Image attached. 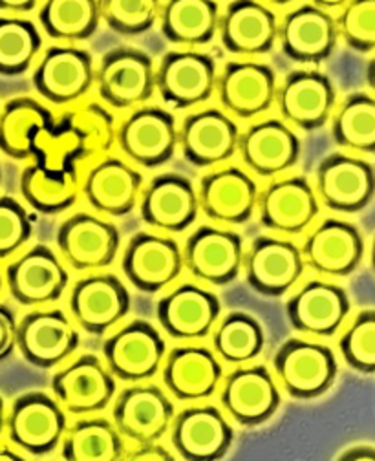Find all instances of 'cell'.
I'll list each match as a JSON object with an SVG mask.
<instances>
[{
    "label": "cell",
    "instance_id": "6da1fadb",
    "mask_svg": "<svg viewBox=\"0 0 375 461\" xmlns=\"http://www.w3.org/2000/svg\"><path fill=\"white\" fill-rule=\"evenodd\" d=\"M273 370L288 395L309 401L330 390L337 377V359L325 344L288 339L273 357Z\"/></svg>",
    "mask_w": 375,
    "mask_h": 461
},
{
    "label": "cell",
    "instance_id": "7a4b0ae2",
    "mask_svg": "<svg viewBox=\"0 0 375 461\" xmlns=\"http://www.w3.org/2000/svg\"><path fill=\"white\" fill-rule=\"evenodd\" d=\"M154 61L143 50L118 46L103 55L94 83L99 97L118 110L145 104L156 92Z\"/></svg>",
    "mask_w": 375,
    "mask_h": 461
},
{
    "label": "cell",
    "instance_id": "3957f363",
    "mask_svg": "<svg viewBox=\"0 0 375 461\" xmlns=\"http://www.w3.org/2000/svg\"><path fill=\"white\" fill-rule=\"evenodd\" d=\"M68 429L67 412L44 392L19 395L6 414L10 441L30 456H48L61 445Z\"/></svg>",
    "mask_w": 375,
    "mask_h": 461
},
{
    "label": "cell",
    "instance_id": "277c9868",
    "mask_svg": "<svg viewBox=\"0 0 375 461\" xmlns=\"http://www.w3.org/2000/svg\"><path fill=\"white\" fill-rule=\"evenodd\" d=\"M165 340L150 322L132 321L103 342V359L111 374L125 383H145L164 366Z\"/></svg>",
    "mask_w": 375,
    "mask_h": 461
},
{
    "label": "cell",
    "instance_id": "5b68a950",
    "mask_svg": "<svg viewBox=\"0 0 375 461\" xmlns=\"http://www.w3.org/2000/svg\"><path fill=\"white\" fill-rule=\"evenodd\" d=\"M217 76V63L210 55L194 48L173 50L156 68V92L173 108H192L212 97Z\"/></svg>",
    "mask_w": 375,
    "mask_h": 461
},
{
    "label": "cell",
    "instance_id": "8992f818",
    "mask_svg": "<svg viewBox=\"0 0 375 461\" xmlns=\"http://www.w3.org/2000/svg\"><path fill=\"white\" fill-rule=\"evenodd\" d=\"M220 405L240 427H258L272 420L281 407L277 379L262 365H238L222 377Z\"/></svg>",
    "mask_w": 375,
    "mask_h": 461
},
{
    "label": "cell",
    "instance_id": "52a82bcc",
    "mask_svg": "<svg viewBox=\"0 0 375 461\" xmlns=\"http://www.w3.org/2000/svg\"><path fill=\"white\" fill-rule=\"evenodd\" d=\"M116 143L132 163L145 168L162 167L178 149L174 115L159 106H139L116 131Z\"/></svg>",
    "mask_w": 375,
    "mask_h": 461
},
{
    "label": "cell",
    "instance_id": "ba28073f",
    "mask_svg": "<svg viewBox=\"0 0 375 461\" xmlns=\"http://www.w3.org/2000/svg\"><path fill=\"white\" fill-rule=\"evenodd\" d=\"M92 55L74 44L44 50L33 70V86L49 104L65 106L85 97L94 85Z\"/></svg>",
    "mask_w": 375,
    "mask_h": 461
},
{
    "label": "cell",
    "instance_id": "9c48e42d",
    "mask_svg": "<svg viewBox=\"0 0 375 461\" xmlns=\"http://www.w3.org/2000/svg\"><path fill=\"white\" fill-rule=\"evenodd\" d=\"M79 333L63 310L30 312L17 322V348L40 370L63 365L79 348Z\"/></svg>",
    "mask_w": 375,
    "mask_h": 461
},
{
    "label": "cell",
    "instance_id": "30bf717a",
    "mask_svg": "<svg viewBox=\"0 0 375 461\" xmlns=\"http://www.w3.org/2000/svg\"><path fill=\"white\" fill-rule=\"evenodd\" d=\"M304 266L300 248L281 237H256L242 262L251 290L267 299L284 297L300 280Z\"/></svg>",
    "mask_w": 375,
    "mask_h": 461
},
{
    "label": "cell",
    "instance_id": "8fae6325",
    "mask_svg": "<svg viewBox=\"0 0 375 461\" xmlns=\"http://www.w3.org/2000/svg\"><path fill=\"white\" fill-rule=\"evenodd\" d=\"M174 414L171 397L157 384L132 383L114 401L112 423L123 438L139 445L162 439Z\"/></svg>",
    "mask_w": 375,
    "mask_h": 461
},
{
    "label": "cell",
    "instance_id": "7c38bea8",
    "mask_svg": "<svg viewBox=\"0 0 375 461\" xmlns=\"http://www.w3.org/2000/svg\"><path fill=\"white\" fill-rule=\"evenodd\" d=\"M56 242L67 266L76 271H95L116 260L121 237L114 223L77 212L59 225Z\"/></svg>",
    "mask_w": 375,
    "mask_h": 461
},
{
    "label": "cell",
    "instance_id": "4fadbf2b",
    "mask_svg": "<svg viewBox=\"0 0 375 461\" xmlns=\"http://www.w3.org/2000/svg\"><path fill=\"white\" fill-rule=\"evenodd\" d=\"M51 392L65 412L90 416L111 405L116 377L97 356L85 354L51 377Z\"/></svg>",
    "mask_w": 375,
    "mask_h": 461
},
{
    "label": "cell",
    "instance_id": "5bb4252c",
    "mask_svg": "<svg viewBox=\"0 0 375 461\" xmlns=\"http://www.w3.org/2000/svg\"><path fill=\"white\" fill-rule=\"evenodd\" d=\"M335 86L330 77L317 70H297L277 86L275 104L282 122L304 132L325 127L335 106Z\"/></svg>",
    "mask_w": 375,
    "mask_h": 461
},
{
    "label": "cell",
    "instance_id": "9a60e30c",
    "mask_svg": "<svg viewBox=\"0 0 375 461\" xmlns=\"http://www.w3.org/2000/svg\"><path fill=\"white\" fill-rule=\"evenodd\" d=\"M127 285L111 273H97L77 280L70 292V315L90 335H103L120 324L130 312Z\"/></svg>",
    "mask_w": 375,
    "mask_h": 461
},
{
    "label": "cell",
    "instance_id": "2e32d148",
    "mask_svg": "<svg viewBox=\"0 0 375 461\" xmlns=\"http://www.w3.org/2000/svg\"><path fill=\"white\" fill-rule=\"evenodd\" d=\"M275 70L254 59L231 61L217 76V90L224 110L238 120H253L275 104Z\"/></svg>",
    "mask_w": 375,
    "mask_h": 461
},
{
    "label": "cell",
    "instance_id": "e0dca14e",
    "mask_svg": "<svg viewBox=\"0 0 375 461\" xmlns=\"http://www.w3.org/2000/svg\"><path fill=\"white\" fill-rule=\"evenodd\" d=\"M244 253L240 235L214 225H201L182 249L183 269L200 282L226 285L237 280L242 271Z\"/></svg>",
    "mask_w": 375,
    "mask_h": 461
},
{
    "label": "cell",
    "instance_id": "ac0fdd59",
    "mask_svg": "<svg viewBox=\"0 0 375 461\" xmlns=\"http://www.w3.org/2000/svg\"><path fill=\"white\" fill-rule=\"evenodd\" d=\"M121 269L143 294H159L183 271V255L176 240L157 233H136L125 248Z\"/></svg>",
    "mask_w": 375,
    "mask_h": 461
},
{
    "label": "cell",
    "instance_id": "d6986e66",
    "mask_svg": "<svg viewBox=\"0 0 375 461\" xmlns=\"http://www.w3.org/2000/svg\"><path fill=\"white\" fill-rule=\"evenodd\" d=\"M313 189L325 207L337 212H357L373 198L375 172L364 159L335 152L318 163Z\"/></svg>",
    "mask_w": 375,
    "mask_h": 461
},
{
    "label": "cell",
    "instance_id": "ffe728a7",
    "mask_svg": "<svg viewBox=\"0 0 375 461\" xmlns=\"http://www.w3.org/2000/svg\"><path fill=\"white\" fill-rule=\"evenodd\" d=\"M67 264L48 246H33L6 267L12 297L22 306H44L63 297L68 287Z\"/></svg>",
    "mask_w": 375,
    "mask_h": 461
},
{
    "label": "cell",
    "instance_id": "44dd1931",
    "mask_svg": "<svg viewBox=\"0 0 375 461\" xmlns=\"http://www.w3.org/2000/svg\"><path fill=\"white\" fill-rule=\"evenodd\" d=\"M240 131L229 113L219 108L198 110L178 129V147L183 158L198 168L229 161L238 150Z\"/></svg>",
    "mask_w": 375,
    "mask_h": 461
},
{
    "label": "cell",
    "instance_id": "7402d4cb",
    "mask_svg": "<svg viewBox=\"0 0 375 461\" xmlns=\"http://www.w3.org/2000/svg\"><path fill=\"white\" fill-rule=\"evenodd\" d=\"M277 41L293 63L318 65L337 48L339 32L335 17L315 5H302L279 23Z\"/></svg>",
    "mask_w": 375,
    "mask_h": 461
},
{
    "label": "cell",
    "instance_id": "603a6c76",
    "mask_svg": "<svg viewBox=\"0 0 375 461\" xmlns=\"http://www.w3.org/2000/svg\"><path fill=\"white\" fill-rule=\"evenodd\" d=\"M256 211L262 227L277 235L293 237L304 233L317 218L318 198L306 178H281L258 193Z\"/></svg>",
    "mask_w": 375,
    "mask_h": 461
},
{
    "label": "cell",
    "instance_id": "cb8c5ba5",
    "mask_svg": "<svg viewBox=\"0 0 375 461\" xmlns=\"http://www.w3.org/2000/svg\"><path fill=\"white\" fill-rule=\"evenodd\" d=\"M222 304L198 284H182L157 301L156 319L174 340L205 339L220 319Z\"/></svg>",
    "mask_w": 375,
    "mask_h": 461
},
{
    "label": "cell",
    "instance_id": "d4e9b609",
    "mask_svg": "<svg viewBox=\"0 0 375 461\" xmlns=\"http://www.w3.org/2000/svg\"><path fill=\"white\" fill-rule=\"evenodd\" d=\"M242 163L260 178H277L295 167L300 158V140L282 120H262L238 136Z\"/></svg>",
    "mask_w": 375,
    "mask_h": 461
},
{
    "label": "cell",
    "instance_id": "484cf974",
    "mask_svg": "<svg viewBox=\"0 0 375 461\" xmlns=\"http://www.w3.org/2000/svg\"><path fill=\"white\" fill-rule=\"evenodd\" d=\"M176 454L187 461L222 459L235 439L228 418L217 407H189L174 414L169 429Z\"/></svg>",
    "mask_w": 375,
    "mask_h": 461
},
{
    "label": "cell",
    "instance_id": "4316f807",
    "mask_svg": "<svg viewBox=\"0 0 375 461\" xmlns=\"http://www.w3.org/2000/svg\"><path fill=\"white\" fill-rule=\"evenodd\" d=\"M350 312L343 287L326 280H309L286 303L290 326L308 337L335 335Z\"/></svg>",
    "mask_w": 375,
    "mask_h": 461
},
{
    "label": "cell",
    "instance_id": "83f0119b",
    "mask_svg": "<svg viewBox=\"0 0 375 461\" xmlns=\"http://www.w3.org/2000/svg\"><path fill=\"white\" fill-rule=\"evenodd\" d=\"M141 220L165 233H182L191 227L200 212L198 193L189 178L182 175L156 176L139 196Z\"/></svg>",
    "mask_w": 375,
    "mask_h": 461
},
{
    "label": "cell",
    "instance_id": "f1b7e54d",
    "mask_svg": "<svg viewBox=\"0 0 375 461\" xmlns=\"http://www.w3.org/2000/svg\"><path fill=\"white\" fill-rule=\"evenodd\" d=\"M304 264L323 276H346L357 269L364 253L359 229L344 220L320 221L300 248Z\"/></svg>",
    "mask_w": 375,
    "mask_h": 461
},
{
    "label": "cell",
    "instance_id": "f546056e",
    "mask_svg": "<svg viewBox=\"0 0 375 461\" xmlns=\"http://www.w3.org/2000/svg\"><path fill=\"white\" fill-rule=\"evenodd\" d=\"M200 211L217 223L240 225L256 211L258 187L240 167H224L205 175L198 187Z\"/></svg>",
    "mask_w": 375,
    "mask_h": 461
},
{
    "label": "cell",
    "instance_id": "4dcf8cb0",
    "mask_svg": "<svg viewBox=\"0 0 375 461\" xmlns=\"http://www.w3.org/2000/svg\"><path fill=\"white\" fill-rule=\"evenodd\" d=\"M279 19L262 0H233L219 21V35L229 53L251 57L270 53L277 42Z\"/></svg>",
    "mask_w": 375,
    "mask_h": 461
},
{
    "label": "cell",
    "instance_id": "1f68e13d",
    "mask_svg": "<svg viewBox=\"0 0 375 461\" xmlns=\"http://www.w3.org/2000/svg\"><path fill=\"white\" fill-rule=\"evenodd\" d=\"M162 377L167 392L178 401H205L220 388L222 361L205 346H178L165 356Z\"/></svg>",
    "mask_w": 375,
    "mask_h": 461
},
{
    "label": "cell",
    "instance_id": "d6a6232c",
    "mask_svg": "<svg viewBox=\"0 0 375 461\" xmlns=\"http://www.w3.org/2000/svg\"><path fill=\"white\" fill-rule=\"evenodd\" d=\"M143 191L139 172L120 158L99 159L81 182L88 205L106 216H125L134 211Z\"/></svg>",
    "mask_w": 375,
    "mask_h": 461
},
{
    "label": "cell",
    "instance_id": "836d02e7",
    "mask_svg": "<svg viewBox=\"0 0 375 461\" xmlns=\"http://www.w3.org/2000/svg\"><path fill=\"white\" fill-rule=\"evenodd\" d=\"M157 21L171 44L200 48L217 37L220 8L217 0H165Z\"/></svg>",
    "mask_w": 375,
    "mask_h": 461
},
{
    "label": "cell",
    "instance_id": "e575fe53",
    "mask_svg": "<svg viewBox=\"0 0 375 461\" xmlns=\"http://www.w3.org/2000/svg\"><path fill=\"white\" fill-rule=\"evenodd\" d=\"M51 122V112L31 97L8 101L0 112V150L17 161L31 158L33 136Z\"/></svg>",
    "mask_w": 375,
    "mask_h": 461
},
{
    "label": "cell",
    "instance_id": "d590c367",
    "mask_svg": "<svg viewBox=\"0 0 375 461\" xmlns=\"http://www.w3.org/2000/svg\"><path fill=\"white\" fill-rule=\"evenodd\" d=\"M81 193L77 170L48 172L37 163L28 165L21 175V194L26 203L40 214H61L68 211Z\"/></svg>",
    "mask_w": 375,
    "mask_h": 461
},
{
    "label": "cell",
    "instance_id": "8d00e7d4",
    "mask_svg": "<svg viewBox=\"0 0 375 461\" xmlns=\"http://www.w3.org/2000/svg\"><path fill=\"white\" fill-rule=\"evenodd\" d=\"M61 454L67 461H118L125 457V443L114 423L85 418L67 429Z\"/></svg>",
    "mask_w": 375,
    "mask_h": 461
},
{
    "label": "cell",
    "instance_id": "74e56055",
    "mask_svg": "<svg viewBox=\"0 0 375 461\" xmlns=\"http://www.w3.org/2000/svg\"><path fill=\"white\" fill-rule=\"evenodd\" d=\"M97 0H42L39 5V24L42 32L65 44L90 39L99 26Z\"/></svg>",
    "mask_w": 375,
    "mask_h": 461
},
{
    "label": "cell",
    "instance_id": "f35d334b",
    "mask_svg": "<svg viewBox=\"0 0 375 461\" xmlns=\"http://www.w3.org/2000/svg\"><path fill=\"white\" fill-rule=\"evenodd\" d=\"M212 333V352L222 363L238 366L254 361L265 344L262 324L246 312H231L217 322Z\"/></svg>",
    "mask_w": 375,
    "mask_h": 461
},
{
    "label": "cell",
    "instance_id": "ab89813d",
    "mask_svg": "<svg viewBox=\"0 0 375 461\" xmlns=\"http://www.w3.org/2000/svg\"><path fill=\"white\" fill-rule=\"evenodd\" d=\"M334 141L355 152H375V95L350 94L332 120Z\"/></svg>",
    "mask_w": 375,
    "mask_h": 461
},
{
    "label": "cell",
    "instance_id": "60d3db41",
    "mask_svg": "<svg viewBox=\"0 0 375 461\" xmlns=\"http://www.w3.org/2000/svg\"><path fill=\"white\" fill-rule=\"evenodd\" d=\"M42 48V35L35 23L21 15H0V76H24Z\"/></svg>",
    "mask_w": 375,
    "mask_h": 461
},
{
    "label": "cell",
    "instance_id": "b9f144b4",
    "mask_svg": "<svg viewBox=\"0 0 375 461\" xmlns=\"http://www.w3.org/2000/svg\"><path fill=\"white\" fill-rule=\"evenodd\" d=\"M31 158L40 168L56 175L77 170V163L83 161V145L65 115L59 122L53 120L33 136Z\"/></svg>",
    "mask_w": 375,
    "mask_h": 461
},
{
    "label": "cell",
    "instance_id": "7bdbcfd3",
    "mask_svg": "<svg viewBox=\"0 0 375 461\" xmlns=\"http://www.w3.org/2000/svg\"><path fill=\"white\" fill-rule=\"evenodd\" d=\"M65 118L77 132L83 145V159L99 158L109 154L116 143V129L112 113L97 103H88L72 112Z\"/></svg>",
    "mask_w": 375,
    "mask_h": 461
},
{
    "label": "cell",
    "instance_id": "ee69618b",
    "mask_svg": "<svg viewBox=\"0 0 375 461\" xmlns=\"http://www.w3.org/2000/svg\"><path fill=\"white\" fill-rule=\"evenodd\" d=\"M101 21L123 37L143 35L156 24L162 0H97Z\"/></svg>",
    "mask_w": 375,
    "mask_h": 461
},
{
    "label": "cell",
    "instance_id": "f6af8a7d",
    "mask_svg": "<svg viewBox=\"0 0 375 461\" xmlns=\"http://www.w3.org/2000/svg\"><path fill=\"white\" fill-rule=\"evenodd\" d=\"M339 350L348 366L375 374V310L361 312L341 335Z\"/></svg>",
    "mask_w": 375,
    "mask_h": 461
},
{
    "label": "cell",
    "instance_id": "bcb514c9",
    "mask_svg": "<svg viewBox=\"0 0 375 461\" xmlns=\"http://www.w3.org/2000/svg\"><path fill=\"white\" fill-rule=\"evenodd\" d=\"M339 37L361 53L375 50V0H348L335 17Z\"/></svg>",
    "mask_w": 375,
    "mask_h": 461
},
{
    "label": "cell",
    "instance_id": "7dc6e473",
    "mask_svg": "<svg viewBox=\"0 0 375 461\" xmlns=\"http://www.w3.org/2000/svg\"><path fill=\"white\" fill-rule=\"evenodd\" d=\"M33 235L26 209L12 196H0V260L19 253Z\"/></svg>",
    "mask_w": 375,
    "mask_h": 461
},
{
    "label": "cell",
    "instance_id": "c3c4849f",
    "mask_svg": "<svg viewBox=\"0 0 375 461\" xmlns=\"http://www.w3.org/2000/svg\"><path fill=\"white\" fill-rule=\"evenodd\" d=\"M17 348V319L8 306L0 304V361L8 359Z\"/></svg>",
    "mask_w": 375,
    "mask_h": 461
},
{
    "label": "cell",
    "instance_id": "681fc988",
    "mask_svg": "<svg viewBox=\"0 0 375 461\" xmlns=\"http://www.w3.org/2000/svg\"><path fill=\"white\" fill-rule=\"evenodd\" d=\"M125 459H130V461H171L174 457L164 445H159V441H150V443H139L132 452H125Z\"/></svg>",
    "mask_w": 375,
    "mask_h": 461
},
{
    "label": "cell",
    "instance_id": "f907efd6",
    "mask_svg": "<svg viewBox=\"0 0 375 461\" xmlns=\"http://www.w3.org/2000/svg\"><path fill=\"white\" fill-rule=\"evenodd\" d=\"M42 0H0V12L8 15H24L33 12Z\"/></svg>",
    "mask_w": 375,
    "mask_h": 461
},
{
    "label": "cell",
    "instance_id": "816d5d0a",
    "mask_svg": "<svg viewBox=\"0 0 375 461\" xmlns=\"http://www.w3.org/2000/svg\"><path fill=\"white\" fill-rule=\"evenodd\" d=\"M339 459H375V448L368 445H359L341 454Z\"/></svg>",
    "mask_w": 375,
    "mask_h": 461
},
{
    "label": "cell",
    "instance_id": "f5cc1de1",
    "mask_svg": "<svg viewBox=\"0 0 375 461\" xmlns=\"http://www.w3.org/2000/svg\"><path fill=\"white\" fill-rule=\"evenodd\" d=\"M346 3H348V0H311V5H315L317 8H323L326 12L341 10Z\"/></svg>",
    "mask_w": 375,
    "mask_h": 461
},
{
    "label": "cell",
    "instance_id": "db71d44e",
    "mask_svg": "<svg viewBox=\"0 0 375 461\" xmlns=\"http://www.w3.org/2000/svg\"><path fill=\"white\" fill-rule=\"evenodd\" d=\"M364 77H366V85H368V88L375 94V57H371V59L368 61Z\"/></svg>",
    "mask_w": 375,
    "mask_h": 461
},
{
    "label": "cell",
    "instance_id": "11a10c76",
    "mask_svg": "<svg viewBox=\"0 0 375 461\" xmlns=\"http://www.w3.org/2000/svg\"><path fill=\"white\" fill-rule=\"evenodd\" d=\"M21 454L15 452L12 447L0 445V461H21Z\"/></svg>",
    "mask_w": 375,
    "mask_h": 461
},
{
    "label": "cell",
    "instance_id": "9f6ffc18",
    "mask_svg": "<svg viewBox=\"0 0 375 461\" xmlns=\"http://www.w3.org/2000/svg\"><path fill=\"white\" fill-rule=\"evenodd\" d=\"M6 429V411H4V399L0 397V436H3Z\"/></svg>",
    "mask_w": 375,
    "mask_h": 461
},
{
    "label": "cell",
    "instance_id": "6f0895ef",
    "mask_svg": "<svg viewBox=\"0 0 375 461\" xmlns=\"http://www.w3.org/2000/svg\"><path fill=\"white\" fill-rule=\"evenodd\" d=\"M262 3L267 6H288V5H293L295 0H262Z\"/></svg>",
    "mask_w": 375,
    "mask_h": 461
},
{
    "label": "cell",
    "instance_id": "680465c9",
    "mask_svg": "<svg viewBox=\"0 0 375 461\" xmlns=\"http://www.w3.org/2000/svg\"><path fill=\"white\" fill-rule=\"evenodd\" d=\"M371 266H373V271H375V239H373V244H371Z\"/></svg>",
    "mask_w": 375,
    "mask_h": 461
},
{
    "label": "cell",
    "instance_id": "91938a15",
    "mask_svg": "<svg viewBox=\"0 0 375 461\" xmlns=\"http://www.w3.org/2000/svg\"><path fill=\"white\" fill-rule=\"evenodd\" d=\"M0 290H3V275H0Z\"/></svg>",
    "mask_w": 375,
    "mask_h": 461
},
{
    "label": "cell",
    "instance_id": "94428289",
    "mask_svg": "<svg viewBox=\"0 0 375 461\" xmlns=\"http://www.w3.org/2000/svg\"><path fill=\"white\" fill-rule=\"evenodd\" d=\"M0 184H3V168H0Z\"/></svg>",
    "mask_w": 375,
    "mask_h": 461
}]
</instances>
